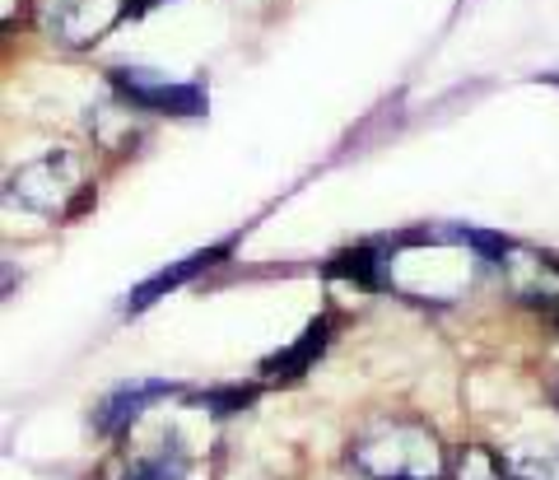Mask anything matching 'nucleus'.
Instances as JSON below:
<instances>
[{"mask_svg": "<svg viewBox=\"0 0 559 480\" xmlns=\"http://www.w3.org/2000/svg\"><path fill=\"white\" fill-rule=\"evenodd\" d=\"M349 467L364 480H439L443 448L429 424L411 415H378L349 438Z\"/></svg>", "mask_w": 559, "mask_h": 480, "instance_id": "nucleus-1", "label": "nucleus"}, {"mask_svg": "<svg viewBox=\"0 0 559 480\" xmlns=\"http://www.w3.org/2000/svg\"><path fill=\"white\" fill-rule=\"evenodd\" d=\"M252 397H257V387H210V393H201V406L210 415H238L242 406H252Z\"/></svg>", "mask_w": 559, "mask_h": 480, "instance_id": "nucleus-10", "label": "nucleus"}, {"mask_svg": "<svg viewBox=\"0 0 559 480\" xmlns=\"http://www.w3.org/2000/svg\"><path fill=\"white\" fill-rule=\"evenodd\" d=\"M173 393H178V383H168V378H131V383H117L112 393L94 406L90 420H94V430L103 438H117V434H127L154 401H168Z\"/></svg>", "mask_w": 559, "mask_h": 480, "instance_id": "nucleus-5", "label": "nucleus"}, {"mask_svg": "<svg viewBox=\"0 0 559 480\" xmlns=\"http://www.w3.org/2000/svg\"><path fill=\"white\" fill-rule=\"evenodd\" d=\"M540 84H550V89H559V70H546V75H536Z\"/></svg>", "mask_w": 559, "mask_h": 480, "instance_id": "nucleus-13", "label": "nucleus"}, {"mask_svg": "<svg viewBox=\"0 0 559 480\" xmlns=\"http://www.w3.org/2000/svg\"><path fill=\"white\" fill-rule=\"evenodd\" d=\"M75 191H80V159L70 150H47L10 173V201H20L33 215H66Z\"/></svg>", "mask_w": 559, "mask_h": 480, "instance_id": "nucleus-2", "label": "nucleus"}, {"mask_svg": "<svg viewBox=\"0 0 559 480\" xmlns=\"http://www.w3.org/2000/svg\"><path fill=\"white\" fill-rule=\"evenodd\" d=\"M112 84L127 94V103H135L140 113H168V117H201L210 108L205 84L187 80L173 84L168 75H154V70H112Z\"/></svg>", "mask_w": 559, "mask_h": 480, "instance_id": "nucleus-4", "label": "nucleus"}, {"mask_svg": "<svg viewBox=\"0 0 559 480\" xmlns=\"http://www.w3.org/2000/svg\"><path fill=\"white\" fill-rule=\"evenodd\" d=\"M121 14H127V0H38L43 28L66 47L98 43Z\"/></svg>", "mask_w": 559, "mask_h": 480, "instance_id": "nucleus-3", "label": "nucleus"}, {"mask_svg": "<svg viewBox=\"0 0 559 480\" xmlns=\"http://www.w3.org/2000/svg\"><path fill=\"white\" fill-rule=\"evenodd\" d=\"M457 480H509L503 471V457L489 448H466L457 461Z\"/></svg>", "mask_w": 559, "mask_h": 480, "instance_id": "nucleus-9", "label": "nucleus"}, {"mask_svg": "<svg viewBox=\"0 0 559 480\" xmlns=\"http://www.w3.org/2000/svg\"><path fill=\"white\" fill-rule=\"evenodd\" d=\"M326 341H331V317H318V323L304 327V336L289 350H280V354H271V360L261 364V378H266V383H294V378H304V373L312 368V360L326 350Z\"/></svg>", "mask_w": 559, "mask_h": 480, "instance_id": "nucleus-7", "label": "nucleus"}, {"mask_svg": "<svg viewBox=\"0 0 559 480\" xmlns=\"http://www.w3.org/2000/svg\"><path fill=\"white\" fill-rule=\"evenodd\" d=\"M154 5H164V0H127V14H150Z\"/></svg>", "mask_w": 559, "mask_h": 480, "instance_id": "nucleus-12", "label": "nucleus"}, {"mask_svg": "<svg viewBox=\"0 0 559 480\" xmlns=\"http://www.w3.org/2000/svg\"><path fill=\"white\" fill-rule=\"evenodd\" d=\"M388 271H392V261L378 243H359V247L336 253L326 261V276H345V280H355L359 290H382V284H388Z\"/></svg>", "mask_w": 559, "mask_h": 480, "instance_id": "nucleus-8", "label": "nucleus"}, {"mask_svg": "<svg viewBox=\"0 0 559 480\" xmlns=\"http://www.w3.org/2000/svg\"><path fill=\"white\" fill-rule=\"evenodd\" d=\"M503 471H509V480H559V467H550V461H509L503 457Z\"/></svg>", "mask_w": 559, "mask_h": 480, "instance_id": "nucleus-11", "label": "nucleus"}, {"mask_svg": "<svg viewBox=\"0 0 559 480\" xmlns=\"http://www.w3.org/2000/svg\"><path fill=\"white\" fill-rule=\"evenodd\" d=\"M229 247L234 243H215V247H201V253H191V257H182V261H173V266H164L159 276H150L140 290H131V298H127V313H145V308H154L159 298H168L173 290H182V284L191 280V276H201V271H210L219 257H229Z\"/></svg>", "mask_w": 559, "mask_h": 480, "instance_id": "nucleus-6", "label": "nucleus"}]
</instances>
